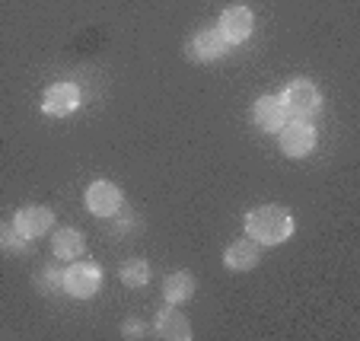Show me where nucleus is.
Instances as JSON below:
<instances>
[{
    "label": "nucleus",
    "instance_id": "11",
    "mask_svg": "<svg viewBox=\"0 0 360 341\" xmlns=\"http://www.w3.org/2000/svg\"><path fill=\"white\" fill-rule=\"evenodd\" d=\"M252 118H255V128H262L265 134H278L287 122V112H284V105H281V99L262 96L259 103H255V109H252Z\"/></svg>",
    "mask_w": 360,
    "mask_h": 341
},
{
    "label": "nucleus",
    "instance_id": "6",
    "mask_svg": "<svg viewBox=\"0 0 360 341\" xmlns=\"http://www.w3.org/2000/svg\"><path fill=\"white\" fill-rule=\"evenodd\" d=\"M281 134V150L287 157H306V153H313L316 147V128L306 118H293V122H284V128L278 131Z\"/></svg>",
    "mask_w": 360,
    "mask_h": 341
},
{
    "label": "nucleus",
    "instance_id": "3",
    "mask_svg": "<svg viewBox=\"0 0 360 341\" xmlns=\"http://www.w3.org/2000/svg\"><path fill=\"white\" fill-rule=\"evenodd\" d=\"M226 51H230V45H226V39L220 35L217 26L198 29V32L185 41V58H188L191 64H214V61H220Z\"/></svg>",
    "mask_w": 360,
    "mask_h": 341
},
{
    "label": "nucleus",
    "instance_id": "1",
    "mask_svg": "<svg viewBox=\"0 0 360 341\" xmlns=\"http://www.w3.org/2000/svg\"><path fill=\"white\" fill-rule=\"evenodd\" d=\"M245 230L262 246H281L293 236V217L278 205H262L245 214Z\"/></svg>",
    "mask_w": 360,
    "mask_h": 341
},
{
    "label": "nucleus",
    "instance_id": "13",
    "mask_svg": "<svg viewBox=\"0 0 360 341\" xmlns=\"http://www.w3.org/2000/svg\"><path fill=\"white\" fill-rule=\"evenodd\" d=\"M83 249H86V239H83V233L74 230V226L58 230L55 239H51V252H55V259L74 262V259H80V255H83Z\"/></svg>",
    "mask_w": 360,
    "mask_h": 341
},
{
    "label": "nucleus",
    "instance_id": "2",
    "mask_svg": "<svg viewBox=\"0 0 360 341\" xmlns=\"http://www.w3.org/2000/svg\"><path fill=\"white\" fill-rule=\"evenodd\" d=\"M99 284H102V268L89 259H80V262L74 259L61 278L64 294H70L74 300H89V297L99 290Z\"/></svg>",
    "mask_w": 360,
    "mask_h": 341
},
{
    "label": "nucleus",
    "instance_id": "4",
    "mask_svg": "<svg viewBox=\"0 0 360 341\" xmlns=\"http://www.w3.org/2000/svg\"><path fill=\"white\" fill-rule=\"evenodd\" d=\"M281 105H284V112L293 118H313L322 105V96H319V89H316V83L293 80V83H287L284 93H281Z\"/></svg>",
    "mask_w": 360,
    "mask_h": 341
},
{
    "label": "nucleus",
    "instance_id": "9",
    "mask_svg": "<svg viewBox=\"0 0 360 341\" xmlns=\"http://www.w3.org/2000/svg\"><path fill=\"white\" fill-rule=\"evenodd\" d=\"M259 262H262V243H255L252 236L230 243L224 252L226 271H252V268H259Z\"/></svg>",
    "mask_w": 360,
    "mask_h": 341
},
{
    "label": "nucleus",
    "instance_id": "8",
    "mask_svg": "<svg viewBox=\"0 0 360 341\" xmlns=\"http://www.w3.org/2000/svg\"><path fill=\"white\" fill-rule=\"evenodd\" d=\"M217 29L226 39V45H243L252 35V29H255V16H252L249 7H226L224 13H220Z\"/></svg>",
    "mask_w": 360,
    "mask_h": 341
},
{
    "label": "nucleus",
    "instance_id": "17",
    "mask_svg": "<svg viewBox=\"0 0 360 341\" xmlns=\"http://www.w3.org/2000/svg\"><path fill=\"white\" fill-rule=\"evenodd\" d=\"M61 278H64V271H55L51 265H45L39 271V290H41V294H58V290H64Z\"/></svg>",
    "mask_w": 360,
    "mask_h": 341
},
{
    "label": "nucleus",
    "instance_id": "7",
    "mask_svg": "<svg viewBox=\"0 0 360 341\" xmlns=\"http://www.w3.org/2000/svg\"><path fill=\"white\" fill-rule=\"evenodd\" d=\"M83 201H86V211L93 214V217H115V214L122 211V188H118L115 182L99 179V182H93L86 188Z\"/></svg>",
    "mask_w": 360,
    "mask_h": 341
},
{
    "label": "nucleus",
    "instance_id": "10",
    "mask_svg": "<svg viewBox=\"0 0 360 341\" xmlns=\"http://www.w3.org/2000/svg\"><path fill=\"white\" fill-rule=\"evenodd\" d=\"M13 226L26 239H39L55 226V214L48 211V207H41V205H29V207H20V211H16Z\"/></svg>",
    "mask_w": 360,
    "mask_h": 341
},
{
    "label": "nucleus",
    "instance_id": "14",
    "mask_svg": "<svg viewBox=\"0 0 360 341\" xmlns=\"http://www.w3.org/2000/svg\"><path fill=\"white\" fill-rule=\"evenodd\" d=\"M191 294H195V278H191V271H172V274H166V281H163L166 303H185Z\"/></svg>",
    "mask_w": 360,
    "mask_h": 341
},
{
    "label": "nucleus",
    "instance_id": "12",
    "mask_svg": "<svg viewBox=\"0 0 360 341\" xmlns=\"http://www.w3.org/2000/svg\"><path fill=\"white\" fill-rule=\"evenodd\" d=\"M160 338H169V341H188L191 338V326L176 307H166L157 313V322H153Z\"/></svg>",
    "mask_w": 360,
    "mask_h": 341
},
{
    "label": "nucleus",
    "instance_id": "16",
    "mask_svg": "<svg viewBox=\"0 0 360 341\" xmlns=\"http://www.w3.org/2000/svg\"><path fill=\"white\" fill-rule=\"evenodd\" d=\"M29 239L16 230L13 224H0V252H10V255H20L26 249Z\"/></svg>",
    "mask_w": 360,
    "mask_h": 341
},
{
    "label": "nucleus",
    "instance_id": "18",
    "mask_svg": "<svg viewBox=\"0 0 360 341\" xmlns=\"http://www.w3.org/2000/svg\"><path fill=\"white\" fill-rule=\"evenodd\" d=\"M143 335H147V332H143V322L141 319H128L122 326V338H143Z\"/></svg>",
    "mask_w": 360,
    "mask_h": 341
},
{
    "label": "nucleus",
    "instance_id": "15",
    "mask_svg": "<svg viewBox=\"0 0 360 341\" xmlns=\"http://www.w3.org/2000/svg\"><path fill=\"white\" fill-rule=\"evenodd\" d=\"M118 278L124 281L128 287H143L150 281V262L143 259H128L122 265V271H118Z\"/></svg>",
    "mask_w": 360,
    "mask_h": 341
},
{
    "label": "nucleus",
    "instance_id": "5",
    "mask_svg": "<svg viewBox=\"0 0 360 341\" xmlns=\"http://www.w3.org/2000/svg\"><path fill=\"white\" fill-rule=\"evenodd\" d=\"M83 96H80V86L74 83H55V86H48L45 96H41V112L48 118H68L80 109Z\"/></svg>",
    "mask_w": 360,
    "mask_h": 341
}]
</instances>
